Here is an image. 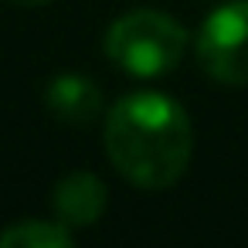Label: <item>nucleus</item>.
<instances>
[{"label": "nucleus", "mask_w": 248, "mask_h": 248, "mask_svg": "<svg viewBox=\"0 0 248 248\" xmlns=\"http://www.w3.org/2000/svg\"><path fill=\"white\" fill-rule=\"evenodd\" d=\"M194 153L190 116L163 92L123 95L106 116L109 163L143 190L177 184Z\"/></svg>", "instance_id": "obj_1"}, {"label": "nucleus", "mask_w": 248, "mask_h": 248, "mask_svg": "<svg viewBox=\"0 0 248 248\" xmlns=\"http://www.w3.org/2000/svg\"><path fill=\"white\" fill-rule=\"evenodd\" d=\"M187 31L163 11L136 7L112 21L106 31L109 62L133 78H160L184 62Z\"/></svg>", "instance_id": "obj_2"}, {"label": "nucleus", "mask_w": 248, "mask_h": 248, "mask_svg": "<svg viewBox=\"0 0 248 248\" xmlns=\"http://www.w3.org/2000/svg\"><path fill=\"white\" fill-rule=\"evenodd\" d=\"M197 62L221 85H248V0L214 7L197 31Z\"/></svg>", "instance_id": "obj_3"}, {"label": "nucleus", "mask_w": 248, "mask_h": 248, "mask_svg": "<svg viewBox=\"0 0 248 248\" xmlns=\"http://www.w3.org/2000/svg\"><path fill=\"white\" fill-rule=\"evenodd\" d=\"M51 204H55V214H58L62 224L92 228L109 204V190L92 170H72L55 184Z\"/></svg>", "instance_id": "obj_4"}, {"label": "nucleus", "mask_w": 248, "mask_h": 248, "mask_svg": "<svg viewBox=\"0 0 248 248\" xmlns=\"http://www.w3.org/2000/svg\"><path fill=\"white\" fill-rule=\"evenodd\" d=\"M45 106L55 119L72 123V126H85L102 112V89L78 72H65L55 75L45 89Z\"/></svg>", "instance_id": "obj_5"}, {"label": "nucleus", "mask_w": 248, "mask_h": 248, "mask_svg": "<svg viewBox=\"0 0 248 248\" xmlns=\"http://www.w3.org/2000/svg\"><path fill=\"white\" fill-rule=\"evenodd\" d=\"M68 245H72V228L62 221L28 217L0 231V248H68Z\"/></svg>", "instance_id": "obj_6"}, {"label": "nucleus", "mask_w": 248, "mask_h": 248, "mask_svg": "<svg viewBox=\"0 0 248 248\" xmlns=\"http://www.w3.org/2000/svg\"><path fill=\"white\" fill-rule=\"evenodd\" d=\"M14 4H24V7H38V4H48V0H14Z\"/></svg>", "instance_id": "obj_7"}]
</instances>
